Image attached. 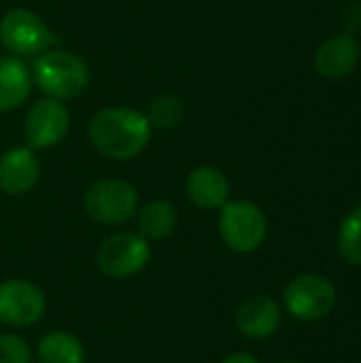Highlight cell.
Instances as JSON below:
<instances>
[{
	"mask_svg": "<svg viewBox=\"0 0 361 363\" xmlns=\"http://www.w3.org/2000/svg\"><path fill=\"white\" fill-rule=\"evenodd\" d=\"M151 123L145 113L130 106H106L91 115L87 138L91 147L115 162L138 157L151 140Z\"/></svg>",
	"mask_w": 361,
	"mask_h": 363,
	"instance_id": "1",
	"label": "cell"
},
{
	"mask_svg": "<svg viewBox=\"0 0 361 363\" xmlns=\"http://www.w3.org/2000/svg\"><path fill=\"white\" fill-rule=\"evenodd\" d=\"M30 72L36 87L47 98H55L60 102L79 98L89 85L87 62L81 55L57 47L38 53Z\"/></svg>",
	"mask_w": 361,
	"mask_h": 363,
	"instance_id": "2",
	"label": "cell"
},
{
	"mask_svg": "<svg viewBox=\"0 0 361 363\" xmlns=\"http://www.w3.org/2000/svg\"><path fill=\"white\" fill-rule=\"evenodd\" d=\"M219 234L234 253L257 251L268 234L264 211L251 200H228L219 208Z\"/></svg>",
	"mask_w": 361,
	"mask_h": 363,
	"instance_id": "3",
	"label": "cell"
},
{
	"mask_svg": "<svg viewBox=\"0 0 361 363\" xmlns=\"http://www.w3.org/2000/svg\"><path fill=\"white\" fill-rule=\"evenodd\" d=\"M87 217L100 225H121L138 211V194L132 183L123 179H100L89 185L83 198Z\"/></svg>",
	"mask_w": 361,
	"mask_h": 363,
	"instance_id": "4",
	"label": "cell"
},
{
	"mask_svg": "<svg viewBox=\"0 0 361 363\" xmlns=\"http://www.w3.org/2000/svg\"><path fill=\"white\" fill-rule=\"evenodd\" d=\"M336 300V287L321 274H300L289 281L283 294L287 313L302 323H315L332 315Z\"/></svg>",
	"mask_w": 361,
	"mask_h": 363,
	"instance_id": "5",
	"label": "cell"
},
{
	"mask_svg": "<svg viewBox=\"0 0 361 363\" xmlns=\"http://www.w3.org/2000/svg\"><path fill=\"white\" fill-rule=\"evenodd\" d=\"M151 259L149 240L138 232H119L109 236L96 253L98 270L109 279H130L145 270Z\"/></svg>",
	"mask_w": 361,
	"mask_h": 363,
	"instance_id": "6",
	"label": "cell"
},
{
	"mask_svg": "<svg viewBox=\"0 0 361 363\" xmlns=\"http://www.w3.org/2000/svg\"><path fill=\"white\" fill-rule=\"evenodd\" d=\"M0 40L13 55H38L53 47L55 34L30 9H11L0 19Z\"/></svg>",
	"mask_w": 361,
	"mask_h": 363,
	"instance_id": "7",
	"label": "cell"
},
{
	"mask_svg": "<svg viewBox=\"0 0 361 363\" xmlns=\"http://www.w3.org/2000/svg\"><path fill=\"white\" fill-rule=\"evenodd\" d=\"M70 130V111L55 98L36 100L23 121V136L30 149H51L60 145Z\"/></svg>",
	"mask_w": 361,
	"mask_h": 363,
	"instance_id": "8",
	"label": "cell"
},
{
	"mask_svg": "<svg viewBox=\"0 0 361 363\" xmlns=\"http://www.w3.org/2000/svg\"><path fill=\"white\" fill-rule=\"evenodd\" d=\"M45 294L28 279H9L0 283V323L11 328H30L45 315Z\"/></svg>",
	"mask_w": 361,
	"mask_h": 363,
	"instance_id": "9",
	"label": "cell"
},
{
	"mask_svg": "<svg viewBox=\"0 0 361 363\" xmlns=\"http://www.w3.org/2000/svg\"><path fill=\"white\" fill-rule=\"evenodd\" d=\"M40 177V162L30 147H11L0 155V191L23 196L32 191Z\"/></svg>",
	"mask_w": 361,
	"mask_h": 363,
	"instance_id": "10",
	"label": "cell"
},
{
	"mask_svg": "<svg viewBox=\"0 0 361 363\" xmlns=\"http://www.w3.org/2000/svg\"><path fill=\"white\" fill-rule=\"evenodd\" d=\"M281 325V308L270 296H251L236 311V328L251 340H266Z\"/></svg>",
	"mask_w": 361,
	"mask_h": 363,
	"instance_id": "11",
	"label": "cell"
},
{
	"mask_svg": "<svg viewBox=\"0 0 361 363\" xmlns=\"http://www.w3.org/2000/svg\"><path fill=\"white\" fill-rule=\"evenodd\" d=\"M361 49L353 34H338L326 40L315 53V70L326 79L349 77L360 64Z\"/></svg>",
	"mask_w": 361,
	"mask_h": 363,
	"instance_id": "12",
	"label": "cell"
},
{
	"mask_svg": "<svg viewBox=\"0 0 361 363\" xmlns=\"http://www.w3.org/2000/svg\"><path fill=\"white\" fill-rule=\"evenodd\" d=\"M185 196L202 211H217L230 200V181L215 166H198L185 179Z\"/></svg>",
	"mask_w": 361,
	"mask_h": 363,
	"instance_id": "13",
	"label": "cell"
},
{
	"mask_svg": "<svg viewBox=\"0 0 361 363\" xmlns=\"http://www.w3.org/2000/svg\"><path fill=\"white\" fill-rule=\"evenodd\" d=\"M34 87L30 68L17 55L0 57V113L15 111L21 106Z\"/></svg>",
	"mask_w": 361,
	"mask_h": 363,
	"instance_id": "14",
	"label": "cell"
},
{
	"mask_svg": "<svg viewBox=\"0 0 361 363\" xmlns=\"http://www.w3.org/2000/svg\"><path fill=\"white\" fill-rule=\"evenodd\" d=\"M138 234L151 240L168 238L177 228V208L168 200H151L138 211Z\"/></svg>",
	"mask_w": 361,
	"mask_h": 363,
	"instance_id": "15",
	"label": "cell"
},
{
	"mask_svg": "<svg viewBox=\"0 0 361 363\" xmlns=\"http://www.w3.org/2000/svg\"><path fill=\"white\" fill-rule=\"evenodd\" d=\"M38 363H85L87 353L83 342L68 332H49L36 347Z\"/></svg>",
	"mask_w": 361,
	"mask_h": 363,
	"instance_id": "16",
	"label": "cell"
},
{
	"mask_svg": "<svg viewBox=\"0 0 361 363\" xmlns=\"http://www.w3.org/2000/svg\"><path fill=\"white\" fill-rule=\"evenodd\" d=\"M145 115H147L151 128L172 130L185 117V102L174 94H160L149 102V108Z\"/></svg>",
	"mask_w": 361,
	"mask_h": 363,
	"instance_id": "17",
	"label": "cell"
},
{
	"mask_svg": "<svg viewBox=\"0 0 361 363\" xmlns=\"http://www.w3.org/2000/svg\"><path fill=\"white\" fill-rule=\"evenodd\" d=\"M336 242H338V253L347 264L361 266V204H357L343 219Z\"/></svg>",
	"mask_w": 361,
	"mask_h": 363,
	"instance_id": "18",
	"label": "cell"
},
{
	"mask_svg": "<svg viewBox=\"0 0 361 363\" xmlns=\"http://www.w3.org/2000/svg\"><path fill=\"white\" fill-rule=\"evenodd\" d=\"M34 355L28 342L15 334L0 336V363H32Z\"/></svg>",
	"mask_w": 361,
	"mask_h": 363,
	"instance_id": "19",
	"label": "cell"
},
{
	"mask_svg": "<svg viewBox=\"0 0 361 363\" xmlns=\"http://www.w3.org/2000/svg\"><path fill=\"white\" fill-rule=\"evenodd\" d=\"M221 363H260V359L253 357L251 353H232V355H228Z\"/></svg>",
	"mask_w": 361,
	"mask_h": 363,
	"instance_id": "20",
	"label": "cell"
},
{
	"mask_svg": "<svg viewBox=\"0 0 361 363\" xmlns=\"http://www.w3.org/2000/svg\"><path fill=\"white\" fill-rule=\"evenodd\" d=\"M281 363H300V362H281Z\"/></svg>",
	"mask_w": 361,
	"mask_h": 363,
	"instance_id": "21",
	"label": "cell"
}]
</instances>
